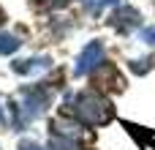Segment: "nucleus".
<instances>
[{
	"instance_id": "nucleus-1",
	"label": "nucleus",
	"mask_w": 155,
	"mask_h": 150,
	"mask_svg": "<svg viewBox=\"0 0 155 150\" xmlns=\"http://www.w3.org/2000/svg\"><path fill=\"white\" fill-rule=\"evenodd\" d=\"M74 112H76V118H79L82 123H87V126H101V123H106V120L112 118V104H109L104 96H98V93H82V96H76Z\"/></svg>"
},
{
	"instance_id": "nucleus-2",
	"label": "nucleus",
	"mask_w": 155,
	"mask_h": 150,
	"mask_svg": "<svg viewBox=\"0 0 155 150\" xmlns=\"http://www.w3.org/2000/svg\"><path fill=\"white\" fill-rule=\"evenodd\" d=\"M101 57H104V46H101V41H90L84 49H82V55H79V63H76V74L79 77H84V74H90L98 63H101Z\"/></svg>"
},
{
	"instance_id": "nucleus-3",
	"label": "nucleus",
	"mask_w": 155,
	"mask_h": 150,
	"mask_svg": "<svg viewBox=\"0 0 155 150\" xmlns=\"http://www.w3.org/2000/svg\"><path fill=\"white\" fill-rule=\"evenodd\" d=\"M44 107H46V93H44V90H27V93H25L22 109H25L27 118H38V115L44 112Z\"/></svg>"
},
{
	"instance_id": "nucleus-4",
	"label": "nucleus",
	"mask_w": 155,
	"mask_h": 150,
	"mask_svg": "<svg viewBox=\"0 0 155 150\" xmlns=\"http://www.w3.org/2000/svg\"><path fill=\"white\" fill-rule=\"evenodd\" d=\"M139 19H142V16H139V11H136V8H131V5H123V8L112 16L114 27H120L123 33H128L131 27H136V25H139Z\"/></svg>"
},
{
	"instance_id": "nucleus-5",
	"label": "nucleus",
	"mask_w": 155,
	"mask_h": 150,
	"mask_svg": "<svg viewBox=\"0 0 155 150\" xmlns=\"http://www.w3.org/2000/svg\"><path fill=\"white\" fill-rule=\"evenodd\" d=\"M44 68H49V57L19 60V63H14V71H16V74H38V71H44Z\"/></svg>"
},
{
	"instance_id": "nucleus-6",
	"label": "nucleus",
	"mask_w": 155,
	"mask_h": 150,
	"mask_svg": "<svg viewBox=\"0 0 155 150\" xmlns=\"http://www.w3.org/2000/svg\"><path fill=\"white\" fill-rule=\"evenodd\" d=\"M16 49H19V41L14 36H8V33H0V55H11Z\"/></svg>"
},
{
	"instance_id": "nucleus-7",
	"label": "nucleus",
	"mask_w": 155,
	"mask_h": 150,
	"mask_svg": "<svg viewBox=\"0 0 155 150\" xmlns=\"http://www.w3.org/2000/svg\"><path fill=\"white\" fill-rule=\"evenodd\" d=\"M52 150H79V145L65 137H52Z\"/></svg>"
},
{
	"instance_id": "nucleus-8",
	"label": "nucleus",
	"mask_w": 155,
	"mask_h": 150,
	"mask_svg": "<svg viewBox=\"0 0 155 150\" xmlns=\"http://www.w3.org/2000/svg\"><path fill=\"white\" fill-rule=\"evenodd\" d=\"M142 38H144L147 44H155V27H147V30H142Z\"/></svg>"
},
{
	"instance_id": "nucleus-9",
	"label": "nucleus",
	"mask_w": 155,
	"mask_h": 150,
	"mask_svg": "<svg viewBox=\"0 0 155 150\" xmlns=\"http://www.w3.org/2000/svg\"><path fill=\"white\" fill-rule=\"evenodd\" d=\"M19 148H22V150H41V148H38V145H35V142H22Z\"/></svg>"
},
{
	"instance_id": "nucleus-10",
	"label": "nucleus",
	"mask_w": 155,
	"mask_h": 150,
	"mask_svg": "<svg viewBox=\"0 0 155 150\" xmlns=\"http://www.w3.org/2000/svg\"><path fill=\"white\" fill-rule=\"evenodd\" d=\"M101 3H117V0H101Z\"/></svg>"
},
{
	"instance_id": "nucleus-11",
	"label": "nucleus",
	"mask_w": 155,
	"mask_h": 150,
	"mask_svg": "<svg viewBox=\"0 0 155 150\" xmlns=\"http://www.w3.org/2000/svg\"><path fill=\"white\" fill-rule=\"evenodd\" d=\"M0 126H3V115H0Z\"/></svg>"
}]
</instances>
